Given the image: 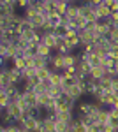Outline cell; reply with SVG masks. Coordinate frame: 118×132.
<instances>
[{"label": "cell", "mask_w": 118, "mask_h": 132, "mask_svg": "<svg viewBox=\"0 0 118 132\" xmlns=\"http://www.w3.org/2000/svg\"><path fill=\"white\" fill-rule=\"evenodd\" d=\"M109 123H111L115 129H118V118H109Z\"/></svg>", "instance_id": "obj_32"}, {"label": "cell", "mask_w": 118, "mask_h": 132, "mask_svg": "<svg viewBox=\"0 0 118 132\" xmlns=\"http://www.w3.org/2000/svg\"><path fill=\"white\" fill-rule=\"evenodd\" d=\"M0 5H16V0H0Z\"/></svg>", "instance_id": "obj_29"}, {"label": "cell", "mask_w": 118, "mask_h": 132, "mask_svg": "<svg viewBox=\"0 0 118 132\" xmlns=\"http://www.w3.org/2000/svg\"><path fill=\"white\" fill-rule=\"evenodd\" d=\"M85 2H90V4L95 5V7H99L100 4H104V0H85Z\"/></svg>", "instance_id": "obj_31"}, {"label": "cell", "mask_w": 118, "mask_h": 132, "mask_svg": "<svg viewBox=\"0 0 118 132\" xmlns=\"http://www.w3.org/2000/svg\"><path fill=\"white\" fill-rule=\"evenodd\" d=\"M72 125H74V132H86V125H85L83 122H79L78 118L74 120V123H72Z\"/></svg>", "instance_id": "obj_24"}, {"label": "cell", "mask_w": 118, "mask_h": 132, "mask_svg": "<svg viewBox=\"0 0 118 132\" xmlns=\"http://www.w3.org/2000/svg\"><path fill=\"white\" fill-rule=\"evenodd\" d=\"M48 93L53 99H58V97H64V88H62V85H55V86H51V90Z\"/></svg>", "instance_id": "obj_17"}, {"label": "cell", "mask_w": 118, "mask_h": 132, "mask_svg": "<svg viewBox=\"0 0 118 132\" xmlns=\"http://www.w3.org/2000/svg\"><path fill=\"white\" fill-rule=\"evenodd\" d=\"M34 76H37V69L35 67H27L25 71H21V81H27Z\"/></svg>", "instance_id": "obj_13"}, {"label": "cell", "mask_w": 118, "mask_h": 132, "mask_svg": "<svg viewBox=\"0 0 118 132\" xmlns=\"http://www.w3.org/2000/svg\"><path fill=\"white\" fill-rule=\"evenodd\" d=\"M53 53H55V51L51 50L49 46H46L44 42H41L39 46H37V55H42V56H51Z\"/></svg>", "instance_id": "obj_14"}, {"label": "cell", "mask_w": 118, "mask_h": 132, "mask_svg": "<svg viewBox=\"0 0 118 132\" xmlns=\"http://www.w3.org/2000/svg\"><path fill=\"white\" fill-rule=\"evenodd\" d=\"M12 83H11V79H9V76L5 74V72H2L0 71V90H5L7 86H11Z\"/></svg>", "instance_id": "obj_20"}, {"label": "cell", "mask_w": 118, "mask_h": 132, "mask_svg": "<svg viewBox=\"0 0 118 132\" xmlns=\"http://www.w3.org/2000/svg\"><path fill=\"white\" fill-rule=\"evenodd\" d=\"M65 2H69V4H76V0H65Z\"/></svg>", "instance_id": "obj_34"}, {"label": "cell", "mask_w": 118, "mask_h": 132, "mask_svg": "<svg viewBox=\"0 0 118 132\" xmlns=\"http://www.w3.org/2000/svg\"><path fill=\"white\" fill-rule=\"evenodd\" d=\"M5 111L9 113L11 116H12V120L16 122V120H18V118L21 116V113H23V109H21V106L18 104V102H11L9 106L5 108Z\"/></svg>", "instance_id": "obj_5"}, {"label": "cell", "mask_w": 118, "mask_h": 132, "mask_svg": "<svg viewBox=\"0 0 118 132\" xmlns=\"http://www.w3.org/2000/svg\"><path fill=\"white\" fill-rule=\"evenodd\" d=\"M78 35H79V39H81V44H93L95 39H97V35H95L92 30H88V28L78 30Z\"/></svg>", "instance_id": "obj_2"}, {"label": "cell", "mask_w": 118, "mask_h": 132, "mask_svg": "<svg viewBox=\"0 0 118 132\" xmlns=\"http://www.w3.org/2000/svg\"><path fill=\"white\" fill-rule=\"evenodd\" d=\"M42 42L55 51L57 50V44H58V37H57L53 32H42Z\"/></svg>", "instance_id": "obj_3"}, {"label": "cell", "mask_w": 118, "mask_h": 132, "mask_svg": "<svg viewBox=\"0 0 118 132\" xmlns=\"http://www.w3.org/2000/svg\"><path fill=\"white\" fill-rule=\"evenodd\" d=\"M109 21H111L115 27H118V12H113V14L109 16Z\"/></svg>", "instance_id": "obj_28"}, {"label": "cell", "mask_w": 118, "mask_h": 132, "mask_svg": "<svg viewBox=\"0 0 118 132\" xmlns=\"http://www.w3.org/2000/svg\"><path fill=\"white\" fill-rule=\"evenodd\" d=\"M104 74H106V67H102V65L90 69V78H93V79H102Z\"/></svg>", "instance_id": "obj_10"}, {"label": "cell", "mask_w": 118, "mask_h": 132, "mask_svg": "<svg viewBox=\"0 0 118 132\" xmlns=\"http://www.w3.org/2000/svg\"><path fill=\"white\" fill-rule=\"evenodd\" d=\"M11 65L18 71H25L27 69V60H25V56H16V58L11 60Z\"/></svg>", "instance_id": "obj_11"}, {"label": "cell", "mask_w": 118, "mask_h": 132, "mask_svg": "<svg viewBox=\"0 0 118 132\" xmlns=\"http://www.w3.org/2000/svg\"><path fill=\"white\" fill-rule=\"evenodd\" d=\"M67 9H69V2H65V0L57 2V12H58V14L65 16V14H67Z\"/></svg>", "instance_id": "obj_22"}, {"label": "cell", "mask_w": 118, "mask_h": 132, "mask_svg": "<svg viewBox=\"0 0 118 132\" xmlns=\"http://www.w3.org/2000/svg\"><path fill=\"white\" fill-rule=\"evenodd\" d=\"M51 69L49 67H42V69H37V78L39 79H42V81H46V79H49V76H51Z\"/></svg>", "instance_id": "obj_19"}, {"label": "cell", "mask_w": 118, "mask_h": 132, "mask_svg": "<svg viewBox=\"0 0 118 132\" xmlns=\"http://www.w3.org/2000/svg\"><path fill=\"white\" fill-rule=\"evenodd\" d=\"M34 67H35V69H42V67H49V56H42V55H35V58H34Z\"/></svg>", "instance_id": "obj_8"}, {"label": "cell", "mask_w": 118, "mask_h": 132, "mask_svg": "<svg viewBox=\"0 0 118 132\" xmlns=\"http://www.w3.org/2000/svg\"><path fill=\"white\" fill-rule=\"evenodd\" d=\"M34 58H35V56H25V60H27V67H34Z\"/></svg>", "instance_id": "obj_30"}, {"label": "cell", "mask_w": 118, "mask_h": 132, "mask_svg": "<svg viewBox=\"0 0 118 132\" xmlns=\"http://www.w3.org/2000/svg\"><path fill=\"white\" fill-rule=\"evenodd\" d=\"M115 71H116V74H118V62L115 63Z\"/></svg>", "instance_id": "obj_33"}, {"label": "cell", "mask_w": 118, "mask_h": 132, "mask_svg": "<svg viewBox=\"0 0 118 132\" xmlns=\"http://www.w3.org/2000/svg\"><path fill=\"white\" fill-rule=\"evenodd\" d=\"M95 122L104 125V123H109V108H100L95 116Z\"/></svg>", "instance_id": "obj_6"}, {"label": "cell", "mask_w": 118, "mask_h": 132, "mask_svg": "<svg viewBox=\"0 0 118 132\" xmlns=\"http://www.w3.org/2000/svg\"><path fill=\"white\" fill-rule=\"evenodd\" d=\"M116 2H118V0H116Z\"/></svg>", "instance_id": "obj_35"}, {"label": "cell", "mask_w": 118, "mask_h": 132, "mask_svg": "<svg viewBox=\"0 0 118 132\" xmlns=\"http://www.w3.org/2000/svg\"><path fill=\"white\" fill-rule=\"evenodd\" d=\"M62 74H64V78L74 81V78H76V74H78V69H76V67H65V69L62 71Z\"/></svg>", "instance_id": "obj_16"}, {"label": "cell", "mask_w": 118, "mask_h": 132, "mask_svg": "<svg viewBox=\"0 0 118 132\" xmlns=\"http://www.w3.org/2000/svg\"><path fill=\"white\" fill-rule=\"evenodd\" d=\"M62 79H64V76H62V72L58 71H53L51 72V76H49V83L55 86V85H62Z\"/></svg>", "instance_id": "obj_18"}, {"label": "cell", "mask_w": 118, "mask_h": 132, "mask_svg": "<svg viewBox=\"0 0 118 132\" xmlns=\"http://www.w3.org/2000/svg\"><path fill=\"white\" fill-rule=\"evenodd\" d=\"M21 14H23V18H25V20L32 21L34 18H35V16H37V14H39V12H37V9H35V7H34V5L30 4L27 9H23V11H21Z\"/></svg>", "instance_id": "obj_12"}, {"label": "cell", "mask_w": 118, "mask_h": 132, "mask_svg": "<svg viewBox=\"0 0 118 132\" xmlns=\"http://www.w3.org/2000/svg\"><path fill=\"white\" fill-rule=\"evenodd\" d=\"M109 39H111V41H118V27H113V28H111Z\"/></svg>", "instance_id": "obj_26"}, {"label": "cell", "mask_w": 118, "mask_h": 132, "mask_svg": "<svg viewBox=\"0 0 118 132\" xmlns=\"http://www.w3.org/2000/svg\"><path fill=\"white\" fill-rule=\"evenodd\" d=\"M116 130L118 129H115L111 123H104V125H102V132H116Z\"/></svg>", "instance_id": "obj_27"}, {"label": "cell", "mask_w": 118, "mask_h": 132, "mask_svg": "<svg viewBox=\"0 0 118 132\" xmlns=\"http://www.w3.org/2000/svg\"><path fill=\"white\" fill-rule=\"evenodd\" d=\"M49 21L58 28V27H62V21H64V16L62 14H58V12H53V14H49Z\"/></svg>", "instance_id": "obj_23"}, {"label": "cell", "mask_w": 118, "mask_h": 132, "mask_svg": "<svg viewBox=\"0 0 118 132\" xmlns=\"http://www.w3.org/2000/svg\"><path fill=\"white\" fill-rule=\"evenodd\" d=\"M16 5H0V18H11L16 14Z\"/></svg>", "instance_id": "obj_9"}, {"label": "cell", "mask_w": 118, "mask_h": 132, "mask_svg": "<svg viewBox=\"0 0 118 132\" xmlns=\"http://www.w3.org/2000/svg\"><path fill=\"white\" fill-rule=\"evenodd\" d=\"M69 20L79 16V4H69V9H67V14H65Z\"/></svg>", "instance_id": "obj_15"}, {"label": "cell", "mask_w": 118, "mask_h": 132, "mask_svg": "<svg viewBox=\"0 0 118 132\" xmlns=\"http://www.w3.org/2000/svg\"><path fill=\"white\" fill-rule=\"evenodd\" d=\"M30 5V0H16V7H18V9H27V7H28Z\"/></svg>", "instance_id": "obj_25"}, {"label": "cell", "mask_w": 118, "mask_h": 132, "mask_svg": "<svg viewBox=\"0 0 118 132\" xmlns=\"http://www.w3.org/2000/svg\"><path fill=\"white\" fill-rule=\"evenodd\" d=\"M113 14V11H111V7H108L106 4H100L97 7V16L99 20H109V16Z\"/></svg>", "instance_id": "obj_7"}, {"label": "cell", "mask_w": 118, "mask_h": 132, "mask_svg": "<svg viewBox=\"0 0 118 132\" xmlns=\"http://www.w3.org/2000/svg\"><path fill=\"white\" fill-rule=\"evenodd\" d=\"M49 69H51V71H58V72H62L65 69L64 55H62V53H53V55L49 56Z\"/></svg>", "instance_id": "obj_1"}, {"label": "cell", "mask_w": 118, "mask_h": 132, "mask_svg": "<svg viewBox=\"0 0 118 132\" xmlns=\"http://www.w3.org/2000/svg\"><path fill=\"white\" fill-rule=\"evenodd\" d=\"M9 104H11V97L7 95V92L0 90V108H2V109H5Z\"/></svg>", "instance_id": "obj_21"}, {"label": "cell", "mask_w": 118, "mask_h": 132, "mask_svg": "<svg viewBox=\"0 0 118 132\" xmlns=\"http://www.w3.org/2000/svg\"><path fill=\"white\" fill-rule=\"evenodd\" d=\"M23 99L27 101L30 108H39V95L35 93V92H23Z\"/></svg>", "instance_id": "obj_4"}]
</instances>
